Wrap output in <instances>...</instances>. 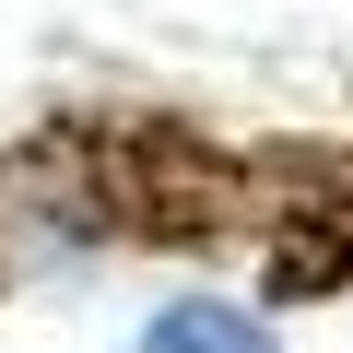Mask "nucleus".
Returning a JSON list of instances; mask_svg holds the SVG:
<instances>
[{
    "mask_svg": "<svg viewBox=\"0 0 353 353\" xmlns=\"http://www.w3.org/2000/svg\"><path fill=\"white\" fill-rule=\"evenodd\" d=\"M153 353H259V318H236V306H165Z\"/></svg>",
    "mask_w": 353,
    "mask_h": 353,
    "instance_id": "nucleus-1",
    "label": "nucleus"
}]
</instances>
